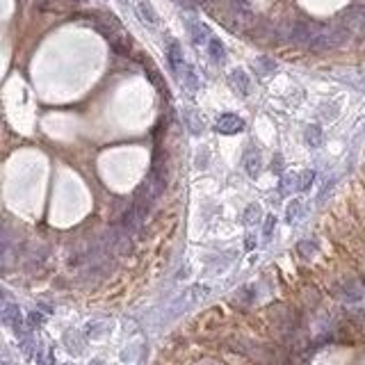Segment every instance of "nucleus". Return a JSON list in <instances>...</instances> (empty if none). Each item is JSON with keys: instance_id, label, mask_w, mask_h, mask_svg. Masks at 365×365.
<instances>
[{"instance_id": "f257e3e1", "label": "nucleus", "mask_w": 365, "mask_h": 365, "mask_svg": "<svg viewBox=\"0 0 365 365\" xmlns=\"http://www.w3.org/2000/svg\"><path fill=\"white\" fill-rule=\"evenodd\" d=\"M229 14H231V23L235 25V28H240V30L253 23V12H251V7H249L247 0H231Z\"/></svg>"}, {"instance_id": "f03ea898", "label": "nucleus", "mask_w": 365, "mask_h": 365, "mask_svg": "<svg viewBox=\"0 0 365 365\" xmlns=\"http://www.w3.org/2000/svg\"><path fill=\"white\" fill-rule=\"evenodd\" d=\"M215 128H217V133H221V135H235V133H242V130H245V121L237 114H224L217 119Z\"/></svg>"}, {"instance_id": "7ed1b4c3", "label": "nucleus", "mask_w": 365, "mask_h": 365, "mask_svg": "<svg viewBox=\"0 0 365 365\" xmlns=\"http://www.w3.org/2000/svg\"><path fill=\"white\" fill-rule=\"evenodd\" d=\"M229 82H231L233 92H237L240 96H249V92H251V78L247 76L242 68H235V71L231 73Z\"/></svg>"}, {"instance_id": "20e7f679", "label": "nucleus", "mask_w": 365, "mask_h": 365, "mask_svg": "<svg viewBox=\"0 0 365 365\" xmlns=\"http://www.w3.org/2000/svg\"><path fill=\"white\" fill-rule=\"evenodd\" d=\"M167 60H169V66H171V71L176 73V76H181V71L185 68V60H183V48L178 46V41H169L167 46Z\"/></svg>"}, {"instance_id": "39448f33", "label": "nucleus", "mask_w": 365, "mask_h": 365, "mask_svg": "<svg viewBox=\"0 0 365 365\" xmlns=\"http://www.w3.org/2000/svg\"><path fill=\"white\" fill-rule=\"evenodd\" d=\"M363 294H365L363 285L356 283V281H347L338 288V297H340L342 301H361Z\"/></svg>"}, {"instance_id": "423d86ee", "label": "nucleus", "mask_w": 365, "mask_h": 365, "mask_svg": "<svg viewBox=\"0 0 365 365\" xmlns=\"http://www.w3.org/2000/svg\"><path fill=\"white\" fill-rule=\"evenodd\" d=\"M187 28H189V37H192V41L197 46L201 44H205L208 46V41H210V30L205 28L203 23H197V21H189L187 23Z\"/></svg>"}, {"instance_id": "0eeeda50", "label": "nucleus", "mask_w": 365, "mask_h": 365, "mask_svg": "<svg viewBox=\"0 0 365 365\" xmlns=\"http://www.w3.org/2000/svg\"><path fill=\"white\" fill-rule=\"evenodd\" d=\"M208 55H210V60H213L215 64H224V62H226V48H224V44H221L217 37H210Z\"/></svg>"}, {"instance_id": "6e6552de", "label": "nucleus", "mask_w": 365, "mask_h": 365, "mask_svg": "<svg viewBox=\"0 0 365 365\" xmlns=\"http://www.w3.org/2000/svg\"><path fill=\"white\" fill-rule=\"evenodd\" d=\"M137 12H140V19L144 21L149 28H158V14L153 12L151 3H146V0H140V3H137Z\"/></svg>"}, {"instance_id": "1a4fd4ad", "label": "nucleus", "mask_w": 365, "mask_h": 365, "mask_svg": "<svg viewBox=\"0 0 365 365\" xmlns=\"http://www.w3.org/2000/svg\"><path fill=\"white\" fill-rule=\"evenodd\" d=\"M245 169L251 178H256L260 173V155H258L256 149H249L245 153Z\"/></svg>"}, {"instance_id": "9d476101", "label": "nucleus", "mask_w": 365, "mask_h": 365, "mask_svg": "<svg viewBox=\"0 0 365 365\" xmlns=\"http://www.w3.org/2000/svg\"><path fill=\"white\" fill-rule=\"evenodd\" d=\"M178 78H181V82H183L187 89H197V87H199L197 73H194V68H192V66H187V64H185V68L181 71V76H178Z\"/></svg>"}, {"instance_id": "9b49d317", "label": "nucleus", "mask_w": 365, "mask_h": 365, "mask_svg": "<svg viewBox=\"0 0 365 365\" xmlns=\"http://www.w3.org/2000/svg\"><path fill=\"white\" fill-rule=\"evenodd\" d=\"M322 130H320V126H308L306 128V144H310V146H320L322 144Z\"/></svg>"}, {"instance_id": "f8f14e48", "label": "nucleus", "mask_w": 365, "mask_h": 365, "mask_svg": "<svg viewBox=\"0 0 365 365\" xmlns=\"http://www.w3.org/2000/svg\"><path fill=\"white\" fill-rule=\"evenodd\" d=\"M258 217H260V205L253 203V205H249V208L245 210V224H249V226H251V224H256Z\"/></svg>"}, {"instance_id": "ddd939ff", "label": "nucleus", "mask_w": 365, "mask_h": 365, "mask_svg": "<svg viewBox=\"0 0 365 365\" xmlns=\"http://www.w3.org/2000/svg\"><path fill=\"white\" fill-rule=\"evenodd\" d=\"M315 173L313 171H304L301 176H297V189H308L310 183H313Z\"/></svg>"}, {"instance_id": "4468645a", "label": "nucleus", "mask_w": 365, "mask_h": 365, "mask_svg": "<svg viewBox=\"0 0 365 365\" xmlns=\"http://www.w3.org/2000/svg\"><path fill=\"white\" fill-rule=\"evenodd\" d=\"M301 213V203L299 201H292V203L288 205V213H285V217H288V221H294Z\"/></svg>"}, {"instance_id": "2eb2a0df", "label": "nucleus", "mask_w": 365, "mask_h": 365, "mask_svg": "<svg viewBox=\"0 0 365 365\" xmlns=\"http://www.w3.org/2000/svg\"><path fill=\"white\" fill-rule=\"evenodd\" d=\"M187 124H189V128H192V133H194V135H199L201 130H203V124H201V121H197L194 112H187Z\"/></svg>"}, {"instance_id": "dca6fc26", "label": "nucleus", "mask_w": 365, "mask_h": 365, "mask_svg": "<svg viewBox=\"0 0 365 365\" xmlns=\"http://www.w3.org/2000/svg\"><path fill=\"white\" fill-rule=\"evenodd\" d=\"M274 224H276V219L274 217H267V221H265V237L272 235V229H274Z\"/></svg>"}, {"instance_id": "f3484780", "label": "nucleus", "mask_w": 365, "mask_h": 365, "mask_svg": "<svg viewBox=\"0 0 365 365\" xmlns=\"http://www.w3.org/2000/svg\"><path fill=\"white\" fill-rule=\"evenodd\" d=\"M199 3H201V5H203V7H210V5H215V3H217V0H199Z\"/></svg>"}, {"instance_id": "a211bd4d", "label": "nucleus", "mask_w": 365, "mask_h": 365, "mask_svg": "<svg viewBox=\"0 0 365 365\" xmlns=\"http://www.w3.org/2000/svg\"><path fill=\"white\" fill-rule=\"evenodd\" d=\"M89 365H103V363H100V361H94V363H89Z\"/></svg>"}, {"instance_id": "6ab92c4d", "label": "nucleus", "mask_w": 365, "mask_h": 365, "mask_svg": "<svg viewBox=\"0 0 365 365\" xmlns=\"http://www.w3.org/2000/svg\"><path fill=\"white\" fill-rule=\"evenodd\" d=\"M5 365H9V363H5Z\"/></svg>"}]
</instances>
